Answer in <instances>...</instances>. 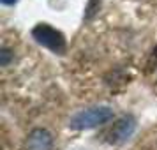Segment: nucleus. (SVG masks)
I'll use <instances>...</instances> for the list:
<instances>
[{
  "mask_svg": "<svg viewBox=\"0 0 157 150\" xmlns=\"http://www.w3.org/2000/svg\"><path fill=\"white\" fill-rule=\"evenodd\" d=\"M134 131H136L134 117L124 115L109 127V131L106 133V141L111 143V145H122V143H125L131 136L134 134Z\"/></svg>",
  "mask_w": 157,
  "mask_h": 150,
  "instance_id": "3",
  "label": "nucleus"
},
{
  "mask_svg": "<svg viewBox=\"0 0 157 150\" xmlns=\"http://www.w3.org/2000/svg\"><path fill=\"white\" fill-rule=\"evenodd\" d=\"M32 37H34L41 46L48 48L50 51L57 53V55L65 53V48H67L65 36L60 32V30L53 29V27L46 25V23H39L37 27H34V30H32Z\"/></svg>",
  "mask_w": 157,
  "mask_h": 150,
  "instance_id": "2",
  "label": "nucleus"
},
{
  "mask_svg": "<svg viewBox=\"0 0 157 150\" xmlns=\"http://www.w3.org/2000/svg\"><path fill=\"white\" fill-rule=\"evenodd\" d=\"M113 118V110L108 106H95L86 108L78 113H74L69 118V127L81 131V129H92L97 125H102Z\"/></svg>",
  "mask_w": 157,
  "mask_h": 150,
  "instance_id": "1",
  "label": "nucleus"
},
{
  "mask_svg": "<svg viewBox=\"0 0 157 150\" xmlns=\"http://www.w3.org/2000/svg\"><path fill=\"white\" fill-rule=\"evenodd\" d=\"M150 67H154V65H157V48L154 50V55H152V58H150Z\"/></svg>",
  "mask_w": 157,
  "mask_h": 150,
  "instance_id": "7",
  "label": "nucleus"
},
{
  "mask_svg": "<svg viewBox=\"0 0 157 150\" xmlns=\"http://www.w3.org/2000/svg\"><path fill=\"white\" fill-rule=\"evenodd\" d=\"M27 150H53V136L46 129H34L25 141Z\"/></svg>",
  "mask_w": 157,
  "mask_h": 150,
  "instance_id": "4",
  "label": "nucleus"
},
{
  "mask_svg": "<svg viewBox=\"0 0 157 150\" xmlns=\"http://www.w3.org/2000/svg\"><path fill=\"white\" fill-rule=\"evenodd\" d=\"M11 58H13V53H11L7 48H2V50H0V65H2V67H6V65L11 62Z\"/></svg>",
  "mask_w": 157,
  "mask_h": 150,
  "instance_id": "6",
  "label": "nucleus"
},
{
  "mask_svg": "<svg viewBox=\"0 0 157 150\" xmlns=\"http://www.w3.org/2000/svg\"><path fill=\"white\" fill-rule=\"evenodd\" d=\"M99 7H101V0H90V4H88V7H86V14H85L86 20H90V18L99 11Z\"/></svg>",
  "mask_w": 157,
  "mask_h": 150,
  "instance_id": "5",
  "label": "nucleus"
},
{
  "mask_svg": "<svg viewBox=\"0 0 157 150\" xmlns=\"http://www.w3.org/2000/svg\"><path fill=\"white\" fill-rule=\"evenodd\" d=\"M0 2H2V4H6V6H14L18 0H0Z\"/></svg>",
  "mask_w": 157,
  "mask_h": 150,
  "instance_id": "8",
  "label": "nucleus"
}]
</instances>
